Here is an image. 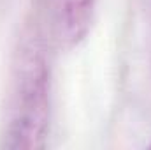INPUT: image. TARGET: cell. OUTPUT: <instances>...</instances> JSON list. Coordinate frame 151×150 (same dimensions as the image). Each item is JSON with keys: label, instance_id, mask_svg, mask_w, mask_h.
Instances as JSON below:
<instances>
[{"label": "cell", "instance_id": "cell-1", "mask_svg": "<svg viewBox=\"0 0 151 150\" xmlns=\"http://www.w3.org/2000/svg\"><path fill=\"white\" fill-rule=\"evenodd\" d=\"M51 122V67L46 46L35 28L19 39L9 73L4 110L2 147L44 149Z\"/></svg>", "mask_w": 151, "mask_h": 150}, {"label": "cell", "instance_id": "cell-2", "mask_svg": "<svg viewBox=\"0 0 151 150\" xmlns=\"http://www.w3.org/2000/svg\"><path fill=\"white\" fill-rule=\"evenodd\" d=\"M99 0H55L53 34L65 50L77 48L88 36Z\"/></svg>", "mask_w": 151, "mask_h": 150}, {"label": "cell", "instance_id": "cell-3", "mask_svg": "<svg viewBox=\"0 0 151 150\" xmlns=\"http://www.w3.org/2000/svg\"><path fill=\"white\" fill-rule=\"evenodd\" d=\"M150 147H151V145H150Z\"/></svg>", "mask_w": 151, "mask_h": 150}]
</instances>
